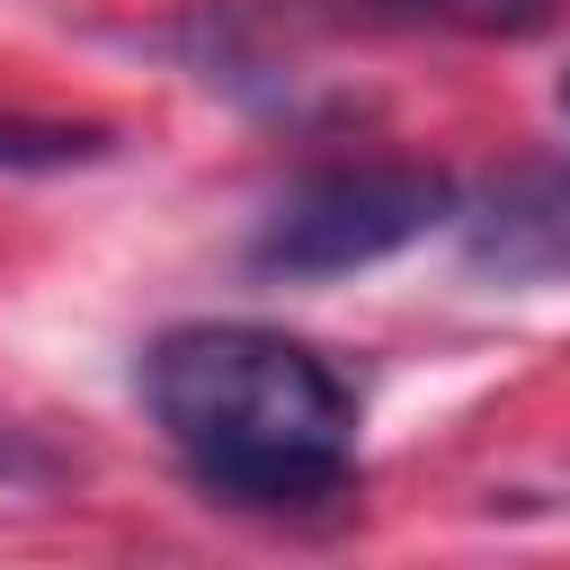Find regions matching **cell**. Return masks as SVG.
Returning a JSON list of instances; mask_svg holds the SVG:
<instances>
[{"label":"cell","instance_id":"6da1fadb","mask_svg":"<svg viewBox=\"0 0 570 570\" xmlns=\"http://www.w3.org/2000/svg\"><path fill=\"white\" fill-rule=\"evenodd\" d=\"M134 392L178 472L240 517H321L356 490V383L267 321H178Z\"/></svg>","mask_w":570,"mask_h":570},{"label":"cell","instance_id":"8992f818","mask_svg":"<svg viewBox=\"0 0 570 570\" xmlns=\"http://www.w3.org/2000/svg\"><path fill=\"white\" fill-rule=\"evenodd\" d=\"M0 481H53V454L27 445V428H9V419H0Z\"/></svg>","mask_w":570,"mask_h":570},{"label":"cell","instance_id":"3957f363","mask_svg":"<svg viewBox=\"0 0 570 570\" xmlns=\"http://www.w3.org/2000/svg\"><path fill=\"white\" fill-rule=\"evenodd\" d=\"M561 116H570V80H561ZM454 240H463L472 276L570 285V151L561 160H525V169L490 178L481 196H463Z\"/></svg>","mask_w":570,"mask_h":570},{"label":"cell","instance_id":"5b68a950","mask_svg":"<svg viewBox=\"0 0 570 570\" xmlns=\"http://www.w3.org/2000/svg\"><path fill=\"white\" fill-rule=\"evenodd\" d=\"M116 151L107 125H62V116H0V169L53 178V169H98Z\"/></svg>","mask_w":570,"mask_h":570},{"label":"cell","instance_id":"277c9868","mask_svg":"<svg viewBox=\"0 0 570 570\" xmlns=\"http://www.w3.org/2000/svg\"><path fill=\"white\" fill-rule=\"evenodd\" d=\"M570 0H276L294 27H338V36H543Z\"/></svg>","mask_w":570,"mask_h":570},{"label":"cell","instance_id":"7a4b0ae2","mask_svg":"<svg viewBox=\"0 0 570 570\" xmlns=\"http://www.w3.org/2000/svg\"><path fill=\"white\" fill-rule=\"evenodd\" d=\"M454 214H463V187L445 169H419V160H338V169L294 178L267 205V223L249 232V276H267V285L356 276V267H383L410 240L445 232Z\"/></svg>","mask_w":570,"mask_h":570}]
</instances>
